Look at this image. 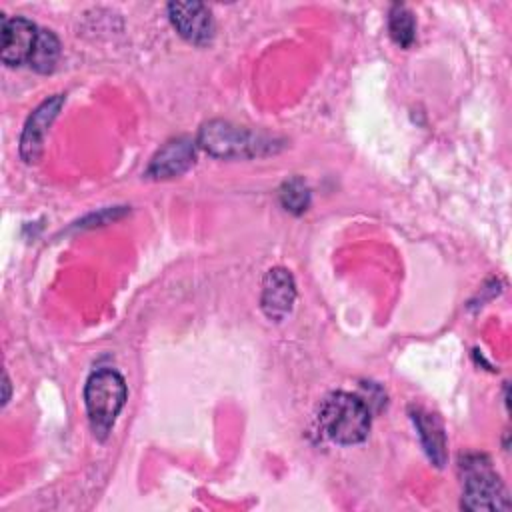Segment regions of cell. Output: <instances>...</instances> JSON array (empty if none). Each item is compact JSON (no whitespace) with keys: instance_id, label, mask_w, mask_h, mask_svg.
Wrapping results in <instances>:
<instances>
[{"instance_id":"obj_4","label":"cell","mask_w":512,"mask_h":512,"mask_svg":"<svg viewBox=\"0 0 512 512\" xmlns=\"http://www.w3.org/2000/svg\"><path fill=\"white\" fill-rule=\"evenodd\" d=\"M462 472V502L466 510H508L510 500L500 476L494 472L490 460L484 454H468L460 458Z\"/></svg>"},{"instance_id":"obj_12","label":"cell","mask_w":512,"mask_h":512,"mask_svg":"<svg viewBox=\"0 0 512 512\" xmlns=\"http://www.w3.org/2000/svg\"><path fill=\"white\" fill-rule=\"evenodd\" d=\"M388 30L398 46L408 48L416 38L414 14L404 4H394L388 12Z\"/></svg>"},{"instance_id":"obj_5","label":"cell","mask_w":512,"mask_h":512,"mask_svg":"<svg viewBox=\"0 0 512 512\" xmlns=\"http://www.w3.org/2000/svg\"><path fill=\"white\" fill-rule=\"evenodd\" d=\"M168 18L174 30L194 46H206L214 38V18L202 2H170Z\"/></svg>"},{"instance_id":"obj_3","label":"cell","mask_w":512,"mask_h":512,"mask_svg":"<svg viewBox=\"0 0 512 512\" xmlns=\"http://www.w3.org/2000/svg\"><path fill=\"white\" fill-rule=\"evenodd\" d=\"M198 144L214 158L240 160L274 152L276 142L226 120H210L198 132Z\"/></svg>"},{"instance_id":"obj_1","label":"cell","mask_w":512,"mask_h":512,"mask_svg":"<svg viewBox=\"0 0 512 512\" xmlns=\"http://www.w3.org/2000/svg\"><path fill=\"white\" fill-rule=\"evenodd\" d=\"M318 422L326 438L336 444H358L366 440L370 432V408L368 404L350 392H332L324 398Z\"/></svg>"},{"instance_id":"obj_9","label":"cell","mask_w":512,"mask_h":512,"mask_svg":"<svg viewBox=\"0 0 512 512\" xmlns=\"http://www.w3.org/2000/svg\"><path fill=\"white\" fill-rule=\"evenodd\" d=\"M196 160L194 142L186 136L168 140L150 160L146 176L152 180H168L184 174Z\"/></svg>"},{"instance_id":"obj_8","label":"cell","mask_w":512,"mask_h":512,"mask_svg":"<svg viewBox=\"0 0 512 512\" xmlns=\"http://www.w3.org/2000/svg\"><path fill=\"white\" fill-rule=\"evenodd\" d=\"M2 16V28H0V58L6 66H20L30 60L38 30L34 22L28 18L16 16L6 18Z\"/></svg>"},{"instance_id":"obj_11","label":"cell","mask_w":512,"mask_h":512,"mask_svg":"<svg viewBox=\"0 0 512 512\" xmlns=\"http://www.w3.org/2000/svg\"><path fill=\"white\" fill-rule=\"evenodd\" d=\"M58 56H60L58 36L52 30L40 28L38 36H36V42H34V48H32V54H30V60H28L30 68H34L40 74H48V72L54 70V66L58 62Z\"/></svg>"},{"instance_id":"obj_7","label":"cell","mask_w":512,"mask_h":512,"mask_svg":"<svg viewBox=\"0 0 512 512\" xmlns=\"http://www.w3.org/2000/svg\"><path fill=\"white\" fill-rule=\"evenodd\" d=\"M296 300V282L290 270L282 266H274L264 274L262 280V296L260 306L266 318L274 322H282L294 306Z\"/></svg>"},{"instance_id":"obj_10","label":"cell","mask_w":512,"mask_h":512,"mask_svg":"<svg viewBox=\"0 0 512 512\" xmlns=\"http://www.w3.org/2000/svg\"><path fill=\"white\" fill-rule=\"evenodd\" d=\"M410 418L414 422V428L418 432L420 444H422L428 460L436 468H442L448 460V444H446V434H444L442 422L438 420L436 414H432L420 406L410 408Z\"/></svg>"},{"instance_id":"obj_14","label":"cell","mask_w":512,"mask_h":512,"mask_svg":"<svg viewBox=\"0 0 512 512\" xmlns=\"http://www.w3.org/2000/svg\"><path fill=\"white\" fill-rule=\"evenodd\" d=\"M10 400V380L8 376L4 374V398H2V404H6Z\"/></svg>"},{"instance_id":"obj_6","label":"cell","mask_w":512,"mask_h":512,"mask_svg":"<svg viewBox=\"0 0 512 512\" xmlns=\"http://www.w3.org/2000/svg\"><path fill=\"white\" fill-rule=\"evenodd\" d=\"M64 100V94H54L46 98L40 106H36L34 112L28 116L20 136V158L26 164H36L40 160L48 128L56 120L60 108L64 106Z\"/></svg>"},{"instance_id":"obj_13","label":"cell","mask_w":512,"mask_h":512,"mask_svg":"<svg viewBox=\"0 0 512 512\" xmlns=\"http://www.w3.org/2000/svg\"><path fill=\"white\" fill-rule=\"evenodd\" d=\"M278 198H280V204L286 212L298 216V214L306 212L308 206H310V188L302 178L294 176V178L286 180L280 186Z\"/></svg>"},{"instance_id":"obj_2","label":"cell","mask_w":512,"mask_h":512,"mask_svg":"<svg viewBox=\"0 0 512 512\" xmlns=\"http://www.w3.org/2000/svg\"><path fill=\"white\" fill-rule=\"evenodd\" d=\"M128 398L124 378L112 368L92 372L84 386V404L90 428L98 440H106Z\"/></svg>"}]
</instances>
